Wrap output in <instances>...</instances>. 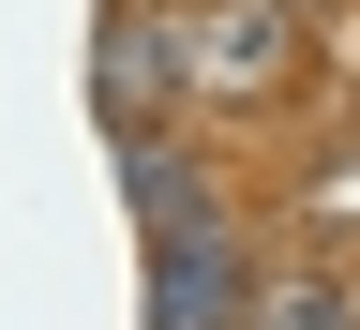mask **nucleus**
<instances>
[{
    "label": "nucleus",
    "instance_id": "1",
    "mask_svg": "<svg viewBox=\"0 0 360 330\" xmlns=\"http://www.w3.org/2000/svg\"><path fill=\"white\" fill-rule=\"evenodd\" d=\"M180 90H195V30L150 15V0H120L105 15V61H90V106H105V135H150Z\"/></svg>",
    "mask_w": 360,
    "mask_h": 330
},
{
    "label": "nucleus",
    "instance_id": "2",
    "mask_svg": "<svg viewBox=\"0 0 360 330\" xmlns=\"http://www.w3.org/2000/svg\"><path fill=\"white\" fill-rule=\"evenodd\" d=\"M195 75L210 90H285L300 75V0H210L195 15Z\"/></svg>",
    "mask_w": 360,
    "mask_h": 330
},
{
    "label": "nucleus",
    "instance_id": "3",
    "mask_svg": "<svg viewBox=\"0 0 360 330\" xmlns=\"http://www.w3.org/2000/svg\"><path fill=\"white\" fill-rule=\"evenodd\" d=\"M120 196L150 210V241H210V180L165 151V135H120Z\"/></svg>",
    "mask_w": 360,
    "mask_h": 330
},
{
    "label": "nucleus",
    "instance_id": "4",
    "mask_svg": "<svg viewBox=\"0 0 360 330\" xmlns=\"http://www.w3.org/2000/svg\"><path fill=\"white\" fill-rule=\"evenodd\" d=\"M240 330H360V315H345V286H315V270H300V286H255Z\"/></svg>",
    "mask_w": 360,
    "mask_h": 330
}]
</instances>
